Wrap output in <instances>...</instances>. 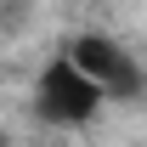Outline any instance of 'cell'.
<instances>
[{
    "label": "cell",
    "instance_id": "2",
    "mask_svg": "<svg viewBox=\"0 0 147 147\" xmlns=\"http://www.w3.org/2000/svg\"><path fill=\"white\" fill-rule=\"evenodd\" d=\"M62 51H68L79 68L91 74V79H96L108 96H119V102H142V96H147V68L130 57V45H119L113 34L85 28V34H74Z\"/></svg>",
    "mask_w": 147,
    "mask_h": 147
},
{
    "label": "cell",
    "instance_id": "1",
    "mask_svg": "<svg viewBox=\"0 0 147 147\" xmlns=\"http://www.w3.org/2000/svg\"><path fill=\"white\" fill-rule=\"evenodd\" d=\"M28 102H34L40 125H51V130H85L96 113H102L108 91H102L68 51H57L51 62L34 74V96H28Z\"/></svg>",
    "mask_w": 147,
    "mask_h": 147
}]
</instances>
